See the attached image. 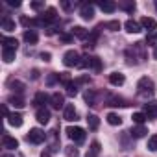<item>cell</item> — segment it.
<instances>
[{
  "instance_id": "obj_27",
  "label": "cell",
  "mask_w": 157,
  "mask_h": 157,
  "mask_svg": "<svg viewBox=\"0 0 157 157\" xmlns=\"http://www.w3.org/2000/svg\"><path fill=\"white\" fill-rule=\"evenodd\" d=\"M105 118H107V124H111V126H120L122 124V118L118 115H115V113H109Z\"/></svg>"
},
{
  "instance_id": "obj_7",
  "label": "cell",
  "mask_w": 157,
  "mask_h": 157,
  "mask_svg": "<svg viewBox=\"0 0 157 157\" xmlns=\"http://www.w3.org/2000/svg\"><path fill=\"white\" fill-rule=\"evenodd\" d=\"M140 26H142V30H148L150 33L157 30V22H155V19H151V17H144V19H140Z\"/></svg>"
},
{
  "instance_id": "obj_26",
  "label": "cell",
  "mask_w": 157,
  "mask_h": 157,
  "mask_svg": "<svg viewBox=\"0 0 157 157\" xmlns=\"http://www.w3.org/2000/svg\"><path fill=\"white\" fill-rule=\"evenodd\" d=\"M72 35L80 37V39H85V37H87V30H85L83 26H74V28H72Z\"/></svg>"
},
{
  "instance_id": "obj_12",
  "label": "cell",
  "mask_w": 157,
  "mask_h": 157,
  "mask_svg": "<svg viewBox=\"0 0 157 157\" xmlns=\"http://www.w3.org/2000/svg\"><path fill=\"white\" fill-rule=\"evenodd\" d=\"M144 115L148 118H157V102L144 104Z\"/></svg>"
},
{
  "instance_id": "obj_45",
  "label": "cell",
  "mask_w": 157,
  "mask_h": 157,
  "mask_svg": "<svg viewBox=\"0 0 157 157\" xmlns=\"http://www.w3.org/2000/svg\"><path fill=\"white\" fill-rule=\"evenodd\" d=\"M41 157H50V153H48V151H43V153H41Z\"/></svg>"
},
{
  "instance_id": "obj_37",
  "label": "cell",
  "mask_w": 157,
  "mask_h": 157,
  "mask_svg": "<svg viewBox=\"0 0 157 157\" xmlns=\"http://www.w3.org/2000/svg\"><path fill=\"white\" fill-rule=\"evenodd\" d=\"M30 8H32L33 11H39V10H43V8H44V2H41V0H35V2H32V4H30Z\"/></svg>"
},
{
  "instance_id": "obj_5",
  "label": "cell",
  "mask_w": 157,
  "mask_h": 157,
  "mask_svg": "<svg viewBox=\"0 0 157 157\" xmlns=\"http://www.w3.org/2000/svg\"><path fill=\"white\" fill-rule=\"evenodd\" d=\"M80 67H89V68H93L94 72H100V70H102V59L96 57V56L83 57V61L80 63Z\"/></svg>"
},
{
  "instance_id": "obj_8",
  "label": "cell",
  "mask_w": 157,
  "mask_h": 157,
  "mask_svg": "<svg viewBox=\"0 0 157 157\" xmlns=\"http://www.w3.org/2000/svg\"><path fill=\"white\" fill-rule=\"evenodd\" d=\"M124 28H126V32H128V33H139V32H142V26H140V22H137V21H133V19L126 21Z\"/></svg>"
},
{
  "instance_id": "obj_39",
  "label": "cell",
  "mask_w": 157,
  "mask_h": 157,
  "mask_svg": "<svg viewBox=\"0 0 157 157\" xmlns=\"http://www.w3.org/2000/svg\"><path fill=\"white\" fill-rule=\"evenodd\" d=\"M89 82H91V78H89V76H80V78L76 80L78 85H80V83H89Z\"/></svg>"
},
{
  "instance_id": "obj_43",
  "label": "cell",
  "mask_w": 157,
  "mask_h": 157,
  "mask_svg": "<svg viewBox=\"0 0 157 157\" xmlns=\"http://www.w3.org/2000/svg\"><path fill=\"white\" fill-rule=\"evenodd\" d=\"M61 8H63V10H70V8H72V6H70V4H68V2H61Z\"/></svg>"
},
{
  "instance_id": "obj_15",
  "label": "cell",
  "mask_w": 157,
  "mask_h": 157,
  "mask_svg": "<svg viewBox=\"0 0 157 157\" xmlns=\"http://www.w3.org/2000/svg\"><path fill=\"white\" fill-rule=\"evenodd\" d=\"M2 142H4V148H8V150H15V148H19V140H17L15 137H10V135H4V139H2Z\"/></svg>"
},
{
  "instance_id": "obj_34",
  "label": "cell",
  "mask_w": 157,
  "mask_h": 157,
  "mask_svg": "<svg viewBox=\"0 0 157 157\" xmlns=\"http://www.w3.org/2000/svg\"><path fill=\"white\" fill-rule=\"evenodd\" d=\"M11 89H13L15 93H22V91H24V83L19 82V80H15V82H11Z\"/></svg>"
},
{
  "instance_id": "obj_6",
  "label": "cell",
  "mask_w": 157,
  "mask_h": 157,
  "mask_svg": "<svg viewBox=\"0 0 157 157\" xmlns=\"http://www.w3.org/2000/svg\"><path fill=\"white\" fill-rule=\"evenodd\" d=\"M63 118H65V120H68V122H76V120H78V111H76V107H74L72 104L65 105V111H63Z\"/></svg>"
},
{
  "instance_id": "obj_14",
  "label": "cell",
  "mask_w": 157,
  "mask_h": 157,
  "mask_svg": "<svg viewBox=\"0 0 157 157\" xmlns=\"http://www.w3.org/2000/svg\"><path fill=\"white\" fill-rule=\"evenodd\" d=\"M22 115H19V113H11L10 117H8V124L10 126H13V128H21L22 126Z\"/></svg>"
},
{
  "instance_id": "obj_17",
  "label": "cell",
  "mask_w": 157,
  "mask_h": 157,
  "mask_svg": "<svg viewBox=\"0 0 157 157\" xmlns=\"http://www.w3.org/2000/svg\"><path fill=\"white\" fill-rule=\"evenodd\" d=\"M93 17H94V8L89 6V4H83V8H82V19L93 21Z\"/></svg>"
},
{
  "instance_id": "obj_4",
  "label": "cell",
  "mask_w": 157,
  "mask_h": 157,
  "mask_svg": "<svg viewBox=\"0 0 157 157\" xmlns=\"http://www.w3.org/2000/svg\"><path fill=\"white\" fill-rule=\"evenodd\" d=\"M137 89H139V94H153V82L150 78H140L139 83H137Z\"/></svg>"
},
{
  "instance_id": "obj_9",
  "label": "cell",
  "mask_w": 157,
  "mask_h": 157,
  "mask_svg": "<svg viewBox=\"0 0 157 157\" xmlns=\"http://www.w3.org/2000/svg\"><path fill=\"white\" fill-rule=\"evenodd\" d=\"M124 82H126V78H124L122 72H113V74H109V83H111V85L120 87V85H124Z\"/></svg>"
},
{
  "instance_id": "obj_40",
  "label": "cell",
  "mask_w": 157,
  "mask_h": 157,
  "mask_svg": "<svg viewBox=\"0 0 157 157\" xmlns=\"http://www.w3.org/2000/svg\"><path fill=\"white\" fill-rule=\"evenodd\" d=\"M8 4H10V6H13V8H19V6H21V2H19V0H10Z\"/></svg>"
},
{
  "instance_id": "obj_31",
  "label": "cell",
  "mask_w": 157,
  "mask_h": 157,
  "mask_svg": "<svg viewBox=\"0 0 157 157\" xmlns=\"http://www.w3.org/2000/svg\"><path fill=\"white\" fill-rule=\"evenodd\" d=\"M2 30H6V32H13V30H15V22L10 21V19H4V21H2Z\"/></svg>"
},
{
  "instance_id": "obj_48",
  "label": "cell",
  "mask_w": 157,
  "mask_h": 157,
  "mask_svg": "<svg viewBox=\"0 0 157 157\" xmlns=\"http://www.w3.org/2000/svg\"><path fill=\"white\" fill-rule=\"evenodd\" d=\"M155 10H157V2H155Z\"/></svg>"
},
{
  "instance_id": "obj_29",
  "label": "cell",
  "mask_w": 157,
  "mask_h": 157,
  "mask_svg": "<svg viewBox=\"0 0 157 157\" xmlns=\"http://www.w3.org/2000/svg\"><path fill=\"white\" fill-rule=\"evenodd\" d=\"M65 87H67V93H68L70 96H76V94H78V83H76V82H70V83H67Z\"/></svg>"
},
{
  "instance_id": "obj_24",
  "label": "cell",
  "mask_w": 157,
  "mask_h": 157,
  "mask_svg": "<svg viewBox=\"0 0 157 157\" xmlns=\"http://www.w3.org/2000/svg\"><path fill=\"white\" fill-rule=\"evenodd\" d=\"M87 124H89V129H98V126H100V118L96 117V115H89L87 117Z\"/></svg>"
},
{
  "instance_id": "obj_23",
  "label": "cell",
  "mask_w": 157,
  "mask_h": 157,
  "mask_svg": "<svg viewBox=\"0 0 157 157\" xmlns=\"http://www.w3.org/2000/svg\"><path fill=\"white\" fill-rule=\"evenodd\" d=\"M109 105H115V107H118V105H120V107H128L129 104H128L124 98H120V96H111V98H109Z\"/></svg>"
},
{
  "instance_id": "obj_3",
  "label": "cell",
  "mask_w": 157,
  "mask_h": 157,
  "mask_svg": "<svg viewBox=\"0 0 157 157\" xmlns=\"http://www.w3.org/2000/svg\"><path fill=\"white\" fill-rule=\"evenodd\" d=\"M26 139H28V142H32V144H41V142H44L46 135H44V131H41L39 128H32V129L28 131Z\"/></svg>"
},
{
  "instance_id": "obj_30",
  "label": "cell",
  "mask_w": 157,
  "mask_h": 157,
  "mask_svg": "<svg viewBox=\"0 0 157 157\" xmlns=\"http://www.w3.org/2000/svg\"><path fill=\"white\" fill-rule=\"evenodd\" d=\"M131 118H133V122H135L137 126H142V122H144L148 117H146L144 113H133V117H131Z\"/></svg>"
},
{
  "instance_id": "obj_10",
  "label": "cell",
  "mask_w": 157,
  "mask_h": 157,
  "mask_svg": "<svg viewBox=\"0 0 157 157\" xmlns=\"http://www.w3.org/2000/svg\"><path fill=\"white\" fill-rule=\"evenodd\" d=\"M50 104H52L54 109H59V107H63V104H65V96H63L61 93H54V94L50 96Z\"/></svg>"
},
{
  "instance_id": "obj_47",
  "label": "cell",
  "mask_w": 157,
  "mask_h": 157,
  "mask_svg": "<svg viewBox=\"0 0 157 157\" xmlns=\"http://www.w3.org/2000/svg\"><path fill=\"white\" fill-rule=\"evenodd\" d=\"M4 157H11V155H4Z\"/></svg>"
},
{
  "instance_id": "obj_19",
  "label": "cell",
  "mask_w": 157,
  "mask_h": 157,
  "mask_svg": "<svg viewBox=\"0 0 157 157\" xmlns=\"http://www.w3.org/2000/svg\"><path fill=\"white\" fill-rule=\"evenodd\" d=\"M146 133H148V129H146L144 126H135V128H131V131H129V135H131L133 139H142Z\"/></svg>"
},
{
  "instance_id": "obj_38",
  "label": "cell",
  "mask_w": 157,
  "mask_h": 157,
  "mask_svg": "<svg viewBox=\"0 0 157 157\" xmlns=\"http://www.w3.org/2000/svg\"><path fill=\"white\" fill-rule=\"evenodd\" d=\"M57 80H59V74H50V76L46 78V83H48V85H54Z\"/></svg>"
},
{
  "instance_id": "obj_2",
  "label": "cell",
  "mask_w": 157,
  "mask_h": 157,
  "mask_svg": "<svg viewBox=\"0 0 157 157\" xmlns=\"http://www.w3.org/2000/svg\"><path fill=\"white\" fill-rule=\"evenodd\" d=\"M80 54H78L76 50H68V52H65V56H63V65L65 67H80Z\"/></svg>"
},
{
  "instance_id": "obj_33",
  "label": "cell",
  "mask_w": 157,
  "mask_h": 157,
  "mask_svg": "<svg viewBox=\"0 0 157 157\" xmlns=\"http://www.w3.org/2000/svg\"><path fill=\"white\" fill-rule=\"evenodd\" d=\"M148 150L150 151H157V135H151L148 140Z\"/></svg>"
},
{
  "instance_id": "obj_42",
  "label": "cell",
  "mask_w": 157,
  "mask_h": 157,
  "mask_svg": "<svg viewBox=\"0 0 157 157\" xmlns=\"http://www.w3.org/2000/svg\"><path fill=\"white\" fill-rule=\"evenodd\" d=\"M70 39H72L70 35H61V41H63V43H70Z\"/></svg>"
},
{
  "instance_id": "obj_20",
  "label": "cell",
  "mask_w": 157,
  "mask_h": 157,
  "mask_svg": "<svg viewBox=\"0 0 157 157\" xmlns=\"http://www.w3.org/2000/svg\"><path fill=\"white\" fill-rule=\"evenodd\" d=\"M2 43H4V48H10V50H17L19 46V41L15 37H2Z\"/></svg>"
},
{
  "instance_id": "obj_28",
  "label": "cell",
  "mask_w": 157,
  "mask_h": 157,
  "mask_svg": "<svg viewBox=\"0 0 157 157\" xmlns=\"http://www.w3.org/2000/svg\"><path fill=\"white\" fill-rule=\"evenodd\" d=\"M8 102H10L13 107H19V109H21V107H24V100H22L21 96H11Z\"/></svg>"
},
{
  "instance_id": "obj_46",
  "label": "cell",
  "mask_w": 157,
  "mask_h": 157,
  "mask_svg": "<svg viewBox=\"0 0 157 157\" xmlns=\"http://www.w3.org/2000/svg\"><path fill=\"white\" fill-rule=\"evenodd\" d=\"M153 57H155V59H157V48H155V50H153Z\"/></svg>"
},
{
  "instance_id": "obj_18",
  "label": "cell",
  "mask_w": 157,
  "mask_h": 157,
  "mask_svg": "<svg viewBox=\"0 0 157 157\" xmlns=\"http://www.w3.org/2000/svg\"><path fill=\"white\" fill-rule=\"evenodd\" d=\"M24 41H26L28 44H35V43L39 41L37 32H35V30H26V32H24Z\"/></svg>"
},
{
  "instance_id": "obj_13",
  "label": "cell",
  "mask_w": 157,
  "mask_h": 157,
  "mask_svg": "<svg viewBox=\"0 0 157 157\" xmlns=\"http://www.w3.org/2000/svg\"><path fill=\"white\" fill-rule=\"evenodd\" d=\"M57 17H56V10L54 8H48L46 11H43V15H41V21L44 22V24H48V22H54Z\"/></svg>"
},
{
  "instance_id": "obj_41",
  "label": "cell",
  "mask_w": 157,
  "mask_h": 157,
  "mask_svg": "<svg viewBox=\"0 0 157 157\" xmlns=\"http://www.w3.org/2000/svg\"><path fill=\"white\" fill-rule=\"evenodd\" d=\"M41 59H44V61H50V54H48V52H43V54H41Z\"/></svg>"
},
{
  "instance_id": "obj_22",
  "label": "cell",
  "mask_w": 157,
  "mask_h": 157,
  "mask_svg": "<svg viewBox=\"0 0 157 157\" xmlns=\"http://www.w3.org/2000/svg\"><path fill=\"white\" fill-rule=\"evenodd\" d=\"M15 52H17V50L2 48V59H4V63H11V61H15Z\"/></svg>"
},
{
  "instance_id": "obj_16",
  "label": "cell",
  "mask_w": 157,
  "mask_h": 157,
  "mask_svg": "<svg viewBox=\"0 0 157 157\" xmlns=\"http://www.w3.org/2000/svg\"><path fill=\"white\" fill-rule=\"evenodd\" d=\"M98 6H100V10H102L104 13H113V11L117 10V4L111 2V0H102Z\"/></svg>"
},
{
  "instance_id": "obj_21",
  "label": "cell",
  "mask_w": 157,
  "mask_h": 157,
  "mask_svg": "<svg viewBox=\"0 0 157 157\" xmlns=\"http://www.w3.org/2000/svg\"><path fill=\"white\" fill-rule=\"evenodd\" d=\"M48 100H50V98H48V94H46V93H37V94H35V98H33V105L41 107V105H44Z\"/></svg>"
},
{
  "instance_id": "obj_32",
  "label": "cell",
  "mask_w": 157,
  "mask_h": 157,
  "mask_svg": "<svg viewBox=\"0 0 157 157\" xmlns=\"http://www.w3.org/2000/svg\"><path fill=\"white\" fill-rule=\"evenodd\" d=\"M120 8H122V10H126L128 13H133V11L137 10L135 2H122V4H120Z\"/></svg>"
},
{
  "instance_id": "obj_25",
  "label": "cell",
  "mask_w": 157,
  "mask_h": 157,
  "mask_svg": "<svg viewBox=\"0 0 157 157\" xmlns=\"http://www.w3.org/2000/svg\"><path fill=\"white\" fill-rule=\"evenodd\" d=\"M98 153H100V142L94 140V142L91 144V148H89V151H87L85 157H98Z\"/></svg>"
},
{
  "instance_id": "obj_11",
  "label": "cell",
  "mask_w": 157,
  "mask_h": 157,
  "mask_svg": "<svg viewBox=\"0 0 157 157\" xmlns=\"http://www.w3.org/2000/svg\"><path fill=\"white\" fill-rule=\"evenodd\" d=\"M35 117H37V122H39V124H48V122H50V111L44 109V107L37 109Z\"/></svg>"
},
{
  "instance_id": "obj_35",
  "label": "cell",
  "mask_w": 157,
  "mask_h": 157,
  "mask_svg": "<svg viewBox=\"0 0 157 157\" xmlns=\"http://www.w3.org/2000/svg\"><path fill=\"white\" fill-rule=\"evenodd\" d=\"M105 28H109L111 32H118V30H120V22H118V21H109V22L105 24Z\"/></svg>"
},
{
  "instance_id": "obj_1",
  "label": "cell",
  "mask_w": 157,
  "mask_h": 157,
  "mask_svg": "<svg viewBox=\"0 0 157 157\" xmlns=\"http://www.w3.org/2000/svg\"><path fill=\"white\" fill-rule=\"evenodd\" d=\"M67 135L74 140V142H83L85 140V137H87V133H85V129L83 128H78V126H70V128H67Z\"/></svg>"
},
{
  "instance_id": "obj_44",
  "label": "cell",
  "mask_w": 157,
  "mask_h": 157,
  "mask_svg": "<svg viewBox=\"0 0 157 157\" xmlns=\"http://www.w3.org/2000/svg\"><path fill=\"white\" fill-rule=\"evenodd\" d=\"M32 78H33V80H37V78H39V70H33L32 72Z\"/></svg>"
},
{
  "instance_id": "obj_36",
  "label": "cell",
  "mask_w": 157,
  "mask_h": 157,
  "mask_svg": "<svg viewBox=\"0 0 157 157\" xmlns=\"http://www.w3.org/2000/svg\"><path fill=\"white\" fill-rule=\"evenodd\" d=\"M83 98H85V102H87L89 105H93V104H94V93H93V91H87V93L83 94Z\"/></svg>"
}]
</instances>
